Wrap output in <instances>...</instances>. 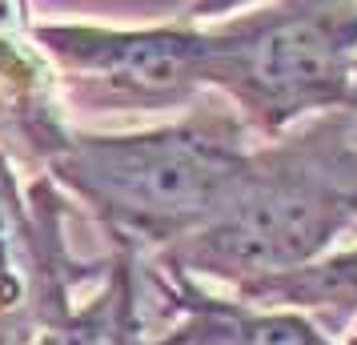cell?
<instances>
[{"label":"cell","mask_w":357,"mask_h":345,"mask_svg":"<svg viewBox=\"0 0 357 345\" xmlns=\"http://www.w3.org/2000/svg\"><path fill=\"white\" fill-rule=\"evenodd\" d=\"M229 105H189L181 121L137 132H73L49 161L65 197L81 201L113 245L161 253L225 209L253 148Z\"/></svg>","instance_id":"obj_1"},{"label":"cell","mask_w":357,"mask_h":345,"mask_svg":"<svg viewBox=\"0 0 357 345\" xmlns=\"http://www.w3.org/2000/svg\"><path fill=\"white\" fill-rule=\"evenodd\" d=\"M349 229H357V141L349 109H333L253 148L225 209L153 257L197 281L237 289L321 257Z\"/></svg>","instance_id":"obj_2"},{"label":"cell","mask_w":357,"mask_h":345,"mask_svg":"<svg viewBox=\"0 0 357 345\" xmlns=\"http://www.w3.org/2000/svg\"><path fill=\"white\" fill-rule=\"evenodd\" d=\"M357 0H265L205 24V84L265 141L349 109Z\"/></svg>","instance_id":"obj_3"},{"label":"cell","mask_w":357,"mask_h":345,"mask_svg":"<svg viewBox=\"0 0 357 345\" xmlns=\"http://www.w3.org/2000/svg\"><path fill=\"white\" fill-rule=\"evenodd\" d=\"M36 40L61 77L65 105L89 113L189 109L205 84V24L116 29L89 20L36 24Z\"/></svg>","instance_id":"obj_4"},{"label":"cell","mask_w":357,"mask_h":345,"mask_svg":"<svg viewBox=\"0 0 357 345\" xmlns=\"http://www.w3.org/2000/svg\"><path fill=\"white\" fill-rule=\"evenodd\" d=\"M68 197L40 173L20 189L13 157L0 148V345H29L73 313V289L105 281V261H81L65 237Z\"/></svg>","instance_id":"obj_5"},{"label":"cell","mask_w":357,"mask_h":345,"mask_svg":"<svg viewBox=\"0 0 357 345\" xmlns=\"http://www.w3.org/2000/svg\"><path fill=\"white\" fill-rule=\"evenodd\" d=\"M141 277L169 317L161 337H141V345H337L329 329L305 313L261 309L233 293H209L197 277L161 257H149Z\"/></svg>","instance_id":"obj_6"},{"label":"cell","mask_w":357,"mask_h":345,"mask_svg":"<svg viewBox=\"0 0 357 345\" xmlns=\"http://www.w3.org/2000/svg\"><path fill=\"white\" fill-rule=\"evenodd\" d=\"M68 137L61 77L36 40L29 0H0V148L49 169Z\"/></svg>","instance_id":"obj_7"},{"label":"cell","mask_w":357,"mask_h":345,"mask_svg":"<svg viewBox=\"0 0 357 345\" xmlns=\"http://www.w3.org/2000/svg\"><path fill=\"white\" fill-rule=\"evenodd\" d=\"M229 293L249 305H261V309H293L313 321L325 317L333 329H341L357 321V249L321 253L305 265L245 281Z\"/></svg>","instance_id":"obj_8"},{"label":"cell","mask_w":357,"mask_h":345,"mask_svg":"<svg viewBox=\"0 0 357 345\" xmlns=\"http://www.w3.org/2000/svg\"><path fill=\"white\" fill-rule=\"evenodd\" d=\"M109 277L100 293L84 305H73L65 321L40 329L29 345H137L145 333L141 313V253L129 245H113Z\"/></svg>","instance_id":"obj_9"},{"label":"cell","mask_w":357,"mask_h":345,"mask_svg":"<svg viewBox=\"0 0 357 345\" xmlns=\"http://www.w3.org/2000/svg\"><path fill=\"white\" fill-rule=\"evenodd\" d=\"M253 4H265V0H189L185 20H193V24H213V20H225V17H233V13L253 8Z\"/></svg>","instance_id":"obj_10"},{"label":"cell","mask_w":357,"mask_h":345,"mask_svg":"<svg viewBox=\"0 0 357 345\" xmlns=\"http://www.w3.org/2000/svg\"><path fill=\"white\" fill-rule=\"evenodd\" d=\"M349 109H357V65H354V89H349Z\"/></svg>","instance_id":"obj_11"},{"label":"cell","mask_w":357,"mask_h":345,"mask_svg":"<svg viewBox=\"0 0 357 345\" xmlns=\"http://www.w3.org/2000/svg\"><path fill=\"white\" fill-rule=\"evenodd\" d=\"M349 129H354V141H357V109H349Z\"/></svg>","instance_id":"obj_12"},{"label":"cell","mask_w":357,"mask_h":345,"mask_svg":"<svg viewBox=\"0 0 357 345\" xmlns=\"http://www.w3.org/2000/svg\"><path fill=\"white\" fill-rule=\"evenodd\" d=\"M141 337H145V333H141ZM137 345H141V342H137Z\"/></svg>","instance_id":"obj_13"}]
</instances>
